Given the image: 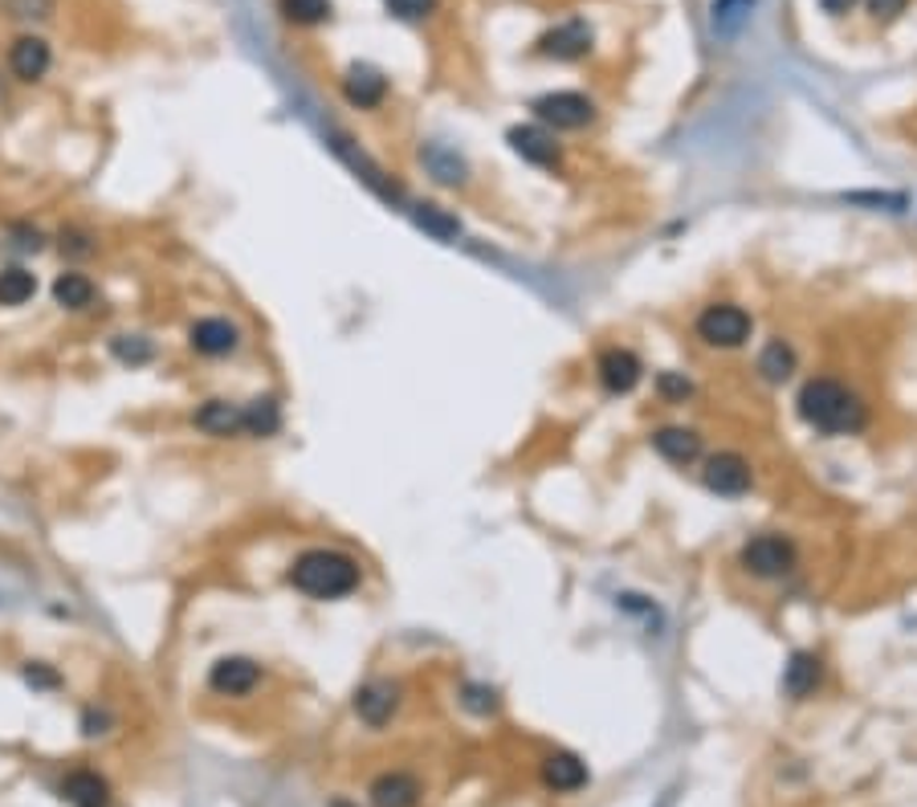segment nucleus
<instances>
[{"instance_id":"5","label":"nucleus","mask_w":917,"mask_h":807,"mask_svg":"<svg viewBox=\"0 0 917 807\" xmlns=\"http://www.w3.org/2000/svg\"><path fill=\"white\" fill-rule=\"evenodd\" d=\"M188 343H192L196 355L220 360V355H233V351L241 346V331H237V322H229V318L208 315V318H196V322L188 327Z\"/></svg>"},{"instance_id":"14","label":"nucleus","mask_w":917,"mask_h":807,"mask_svg":"<svg viewBox=\"0 0 917 807\" xmlns=\"http://www.w3.org/2000/svg\"><path fill=\"white\" fill-rule=\"evenodd\" d=\"M61 792L73 807H111V787L99 771H70Z\"/></svg>"},{"instance_id":"32","label":"nucleus","mask_w":917,"mask_h":807,"mask_svg":"<svg viewBox=\"0 0 917 807\" xmlns=\"http://www.w3.org/2000/svg\"><path fill=\"white\" fill-rule=\"evenodd\" d=\"M660 391L673 396V400H686L689 396V379H677V375H660Z\"/></svg>"},{"instance_id":"24","label":"nucleus","mask_w":917,"mask_h":807,"mask_svg":"<svg viewBox=\"0 0 917 807\" xmlns=\"http://www.w3.org/2000/svg\"><path fill=\"white\" fill-rule=\"evenodd\" d=\"M278 429V404L273 400H249L245 404V433L270 436Z\"/></svg>"},{"instance_id":"15","label":"nucleus","mask_w":917,"mask_h":807,"mask_svg":"<svg viewBox=\"0 0 917 807\" xmlns=\"http://www.w3.org/2000/svg\"><path fill=\"white\" fill-rule=\"evenodd\" d=\"M600 379H603V388L608 391L636 388V379H641V360H636L632 351L612 346V351H603V360H600Z\"/></svg>"},{"instance_id":"1","label":"nucleus","mask_w":917,"mask_h":807,"mask_svg":"<svg viewBox=\"0 0 917 807\" xmlns=\"http://www.w3.org/2000/svg\"><path fill=\"white\" fill-rule=\"evenodd\" d=\"M800 417L816 429V433L840 436V433H857L864 424V404L852 388H845L840 379H807L800 391Z\"/></svg>"},{"instance_id":"31","label":"nucleus","mask_w":917,"mask_h":807,"mask_svg":"<svg viewBox=\"0 0 917 807\" xmlns=\"http://www.w3.org/2000/svg\"><path fill=\"white\" fill-rule=\"evenodd\" d=\"M420 225H424V229H432L437 237H453V232H457V225H453L449 217H441L437 208H429V204H424V213H420Z\"/></svg>"},{"instance_id":"7","label":"nucleus","mask_w":917,"mask_h":807,"mask_svg":"<svg viewBox=\"0 0 917 807\" xmlns=\"http://www.w3.org/2000/svg\"><path fill=\"white\" fill-rule=\"evenodd\" d=\"M534 115L559 130H579L591 123V102L575 90H559V94H546V99L534 102Z\"/></svg>"},{"instance_id":"18","label":"nucleus","mask_w":917,"mask_h":807,"mask_svg":"<svg viewBox=\"0 0 917 807\" xmlns=\"http://www.w3.org/2000/svg\"><path fill=\"white\" fill-rule=\"evenodd\" d=\"M653 445H657V453L665 462L689 465L698 453H702V436L689 433V429H660V433L653 436Z\"/></svg>"},{"instance_id":"4","label":"nucleus","mask_w":917,"mask_h":807,"mask_svg":"<svg viewBox=\"0 0 917 807\" xmlns=\"http://www.w3.org/2000/svg\"><path fill=\"white\" fill-rule=\"evenodd\" d=\"M698 334L714 346H743L750 339V315H746L743 306H731V303L710 306L698 318Z\"/></svg>"},{"instance_id":"10","label":"nucleus","mask_w":917,"mask_h":807,"mask_svg":"<svg viewBox=\"0 0 917 807\" xmlns=\"http://www.w3.org/2000/svg\"><path fill=\"white\" fill-rule=\"evenodd\" d=\"M192 424L208 436H237V433H245V404L204 400L201 408L192 412Z\"/></svg>"},{"instance_id":"26","label":"nucleus","mask_w":917,"mask_h":807,"mask_svg":"<svg viewBox=\"0 0 917 807\" xmlns=\"http://www.w3.org/2000/svg\"><path fill=\"white\" fill-rule=\"evenodd\" d=\"M750 9H755V0H714V25L717 30H734Z\"/></svg>"},{"instance_id":"23","label":"nucleus","mask_w":917,"mask_h":807,"mask_svg":"<svg viewBox=\"0 0 917 807\" xmlns=\"http://www.w3.org/2000/svg\"><path fill=\"white\" fill-rule=\"evenodd\" d=\"M282 13L294 25H322L330 21V0H282Z\"/></svg>"},{"instance_id":"25","label":"nucleus","mask_w":917,"mask_h":807,"mask_svg":"<svg viewBox=\"0 0 917 807\" xmlns=\"http://www.w3.org/2000/svg\"><path fill=\"white\" fill-rule=\"evenodd\" d=\"M791 351L783 343H771L767 346V351H762V360H759V367H762V375H767V379H788L791 375Z\"/></svg>"},{"instance_id":"22","label":"nucleus","mask_w":917,"mask_h":807,"mask_svg":"<svg viewBox=\"0 0 917 807\" xmlns=\"http://www.w3.org/2000/svg\"><path fill=\"white\" fill-rule=\"evenodd\" d=\"M37 294V277L25 265L0 270V306H25Z\"/></svg>"},{"instance_id":"12","label":"nucleus","mask_w":917,"mask_h":807,"mask_svg":"<svg viewBox=\"0 0 917 807\" xmlns=\"http://www.w3.org/2000/svg\"><path fill=\"white\" fill-rule=\"evenodd\" d=\"M367 795H372L375 807H416L424 792H420V778L408 775V771H384Z\"/></svg>"},{"instance_id":"21","label":"nucleus","mask_w":917,"mask_h":807,"mask_svg":"<svg viewBox=\"0 0 917 807\" xmlns=\"http://www.w3.org/2000/svg\"><path fill=\"white\" fill-rule=\"evenodd\" d=\"M819 685V661L816 657H807V652H795L788 664V673H783V690L791 693V697H812Z\"/></svg>"},{"instance_id":"28","label":"nucleus","mask_w":917,"mask_h":807,"mask_svg":"<svg viewBox=\"0 0 917 807\" xmlns=\"http://www.w3.org/2000/svg\"><path fill=\"white\" fill-rule=\"evenodd\" d=\"M429 168L437 172L441 184H457L461 172H465V168H461V159H453L449 151H429Z\"/></svg>"},{"instance_id":"9","label":"nucleus","mask_w":917,"mask_h":807,"mask_svg":"<svg viewBox=\"0 0 917 807\" xmlns=\"http://www.w3.org/2000/svg\"><path fill=\"white\" fill-rule=\"evenodd\" d=\"M705 486L722 493V498H738V493L750 490V465L738 453H717L705 465Z\"/></svg>"},{"instance_id":"30","label":"nucleus","mask_w":917,"mask_h":807,"mask_svg":"<svg viewBox=\"0 0 917 807\" xmlns=\"http://www.w3.org/2000/svg\"><path fill=\"white\" fill-rule=\"evenodd\" d=\"M905 4L909 0H864V9H869L873 21H893L897 13H905Z\"/></svg>"},{"instance_id":"20","label":"nucleus","mask_w":917,"mask_h":807,"mask_svg":"<svg viewBox=\"0 0 917 807\" xmlns=\"http://www.w3.org/2000/svg\"><path fill=\"white\" fill-rule=\"evenodd\" d=\"M546 783L555 787V792H579L584 783H588V771H584V763L579 759H571V754H551L543 766Z\"/></svg>"},{"instance_id":"16","label":"nucleus","mask_w":917,"mask_h":807,"mask_svg":"<svg viewBox=\"0 0 917 807\" xmlns=\"http://www.w3.org/2000/svg\"><path fill=\"white\" fill-rule=\"evenodd\" d=\"M510 144L527 163H539V168H555L559 163V151H555V139L539 127H514L510 130Z\"/></svg>"},{"instance_id":"33","label":"nucleus","mask_w":917,"mask_h":807,"mask_svg":"<svg viewBox=\"0 0 917 807\" xmlns=\"http://www.w3.org/2000/svg\"><path fill=\"white\" fill-rule=\"evenodd\" d=\"M852 4H857V0H819V9H824V13H828V16H845V13H852Z\"/></svg>"},{"instance_id":"13","label":"nucleus","mask_w":917,"mask_h":807,"mask_svg":"<svg viewBox=\"0 0 917 807\" xmlns=\"http://www.w3.org/2000/svg\"><path fill=\"white\" fill-rule=\"evenodd\" d=\"M343 94L351 106H359V111H375L380 102H384L387 94V82L384 73L372 70V66H351L343 78Z\"/></svg>"},{"instance_id":"8","label":"nucleus","mask_w":917,"mask_h":807,"mask_svg":"<svg viewBox=\"0 0 917 807\" xmlns=\"http://www.w3.org/2000/svg\"><path fill=\"white\" fill-rule=\"evenodd\" d=\"M49 66H54V54H49V45H45L42 37L25 33V37H16V42L9 45V70H13L21 82H42L45 73H49Z\"/></svg>"},{"instance_id":"11","label":"nucleus","mask_w":917,"mask_h":807,"mask_svg":"<svg viewBox=\"0 0 917 807\" xmlns=\"http://www.w3.org/2000/svg\"><path fill=\"white\" fill-rule=\"evenodd\" d=\"M396 706H400V690H396L392 681H372V685H363V690L355 693V714L367 721V726H375V730L392 721Z\"/></svg>"},{"instance_id":"27","label":"nucleus","mask_w":917,"mask_h":807,"mask_svg":"<svg viewBox=\"0 0 917 807\" xmlns=\"http://www.w3.org/2000/svg\"><path fill=\"white\" fill-rule=\"evenodd\" d=\"M115 355L123 363H147V360H151V346H147L139 334H118V339H115Z\"/></svg>"},{"instance_id":"17","label":"nucleus","mask_w":917,"mask_h":807,"mask_svg":"<svg viewBox=\"0 0 917 807\" xmlns=\"http://www.w3.org/2000/svg\"><path fill=\"white\" fill-rule=\"evenodd\" d=\"M588 45H591L588 25L584 21H567V25H559L555 33L543 37V54L546 58H579Z\"/></svg>"},{"instance_id":"2","label":"nucleus","mask_w":917,"mask_h":807,"mask_svg":"<svg viewBox=\"0 0 917 807\" xmlns=\"http://www.w3.org/2000/svg\"><path fill=\"white\" fill-rule=\"evenodd\" d=\"M359 579H363L359 562L351 555H343V550L318 547L290 562V583L306 600H343V595H351L359 588Z\"/></svg>"},{"instance_id":"6","label":"nucleus","mask_w":917,"mask_h":807,"mask_svg":"<svg viewBox=\"0 0 917 807\" xmlns=\"http://www.w3.org/2000/svg\"><path fill=\"white\" fill-rule=\"evenodd\" d=\"M261 685V664L249 657H220L208 673V690L220 697H245Z\"/></svg>"},{"instance_id":"29","label":"nucleus","mask_w":917,"mask_h":807,"mask_svg":"<svg viewBox=\"0 0 917 807\" xmlns=\"http://www.w3.org/2000/svg\"><path fill=\"white\" fill-rule=\"evenodd\" d=\"M384 4H387V13H396L400 21H420V16L432 13L437 0H384Z\"/></svg>"},{"instance_id":"19","label":"nucleus","mask_w":917,"mask_h":807,"mask_svg":"<svg viewBox=\"0 0 917 807\" xmlns=\"http://www.w3.org/2000/svg\"><path fill=\"white\" fill-rule=\"evenodd\" d=\"M54 303L61 310H87L94 303V282L87 274H78V270H66V274L54 277Z\"/></svg>"},{"instance_id":"3","label":"nucleus","mask_w":917,"mask_h":807,"mask_svg":"<svg viewBox=\"0 0 917 807\" xmlns=\"http://www.w3.org/2000/svg\"><path fill=\"white\" fill-rule=\"evenodd\" d=\"M743 567L762 579L788 576L791 567H795V547H791L783 534H759V538H750L743 547Z\"/></svg>"}]
</instances>
